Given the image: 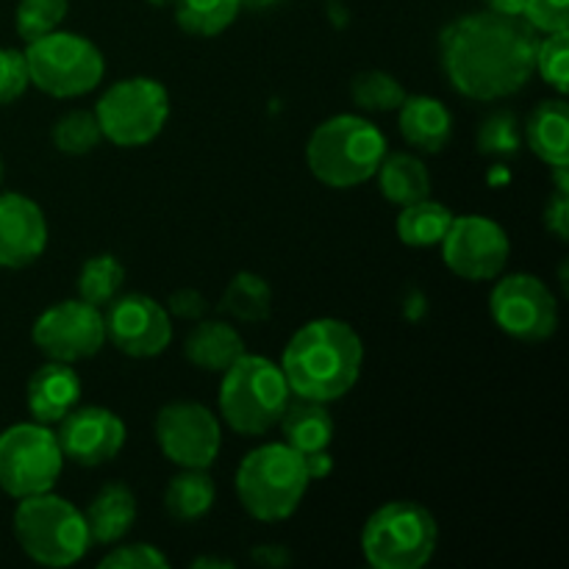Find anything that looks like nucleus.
<instances>
[{
  "mask_svg": "<svg viewBox=\"0 0 569 569\" xmlns=\"http://www.w3.org/2000/svg\"><path fill=\"white\" fill-rule=\"evenodd\" d=\"M537 31L522 14L476 11L445 28V76L470 100L509 98L537 72Z\"/></svg>",
  "mask_w": 569,
  "mask_h": 569,
  "instance_id": "f257e3e1",
  "label": "nucleus"
},
{
  "mask_svg": "<svg viewBox=\"0 0 569 569\" xmlns=\"http://www.w3.org/2000/svg\"><path fill=\"white\" fill-rule=\"evenodd\" d=\"M365 348L348 322L322 317L311 320L289 339L281 370L289 392L298 398L331 403L345 398L361 376Z\"/></svg>",
  "mask_w": 569,
  "mask_h": 569,
  "instance_id": "f03ea898",
  "label": "nucleus"
},
{
  "mask_svg": "<svg viewBox=\"0 0 569 569\" xmlns=\"http://www.w3.org/2000/svg\"><path fill=\"white\" fill-rule=\"evenodd\" d=\"M387 156V139L370 120L339 114L315 128L306 148L311 172L326 187L350 189L370 181Z\"/></svg>",
  "mask_w": 569,
  "mask_h": 569,
  "instance_id": "7ed1b4c3",
  "label": "nucleus"
},
{
  "mask_svg": "<svg viewBox=\"0 0 569 569\" xmlns=\"http://www.w3.org/2000/svg\"><path fill=\"white\" fill-rule=\"evenodd\" d=\"M303 459L287 442L250 450L237 470V495L250 517L261 522L287 520L309 492Z\"/></svg>",
  "mask_w": 569,
  "mask_h": 569,
  "instance_id": "20e7f679",
  "label": "nucleus"
},
{
  "mask_svg": "<svg viewBox=\"0 0 569 569\" xmlns=\"http://www.w3.org/2000/svg\"><path fill=\"white\" fill-rule=\"evenodd\" d=\"M289 395L287 376L276 361L244 353L222 372L220 415L242 437H261L281 422Z\"/></svg>",
  "mask_w": 569,
  "mask_h": 569,
  "instance_id": "39448f33",
  "label": "nucleus"
},
{
  "mask_svg": "<svg viewBox=\"0 0 569 569\" xmlns=\"http://www.w3.org/2000/svg\"><path fill=\"white\" fill-rule=\"evenodd\" d=\"M14 537L28 559L42 567H70L92 545L87 517L59 495L39 492L22 498L14 511Z\"/></svg>",
  "mask_w": 569,
  "mask_h": 569,
  "instance_id": "423d86ee",
  "label": "nucleus"
},
{
  "mask_svg": "<svg viewBox=\"0 0 569 569\" xmlns=\"http://www.w3.org/2000/svg\"><path fill=\"white\" fill-rule=\"evenodd\" d=\"M439 526L426 506L392 500L381 506L361 531V553L376 569H420L431 561Z\"/></svg>",
  "mask_w": 569,
  "mask_h": 569,
  "instance_id": "0eeeda50",
  "label": "nucleus"
},
{
  "mask_svg": "<svg viewBox=\"0 0 569 569\" xmlns=\"http://www.w3.org/2000/svg\"><path fill=\"white\" fill-rule=\"evenodd\" d=\"M28 76L37 89L53 98H78L103 81V53L87 37L50 31L28 42Z\"/></svg>",
  "mask_w": 569,
  "mask_h": 569,
  "instance_id": "6e6552de",
  "label": "nucleus"
},
{
  "mask_svg": "<svg viewBox=\"0 0 569 569\" xmlns=\"http://www.w3.org/2000/svg\"><path fill=\"white\" fill-rule=\"evenodd\" d=\"M100 133L120 148L153 142L170 117V94L153 78H126L94 106Z\"/></svg>",
  "mask_w": 569,
  "mask_h": 569,
  "instance_id": "1a4fd4ad",
  "label": "nucleus"
},
{
  "mask_svg": "<svg viewBox=\"0 0 569 569\" xmlns=\"http://www.w3.org/2000/svg\"><path fill=\"white\" fill-rule=\"evenodd\" d=\"M61 467L64 453L59 439L42 422H20L0 433V489L11 498L50 492Z\"/></svg>",
  "mask_w": 569,
  "mask_h": 569,
  "instance_id": "9d476101",
  "label": "nucleus"
},
{
  "mask_svg": "<svg viewBox=\"0 0 569 569\" xmlns=\"http://www.w3.org/2000/svg\"><path fill=\"white\" fill-rule=\"evenodd\" d=\"M489 309L500 331L520 342H542L559 326V306L548 283L528 272L506 276L489 295Z\"/></svg>",
  "mask_w": 569,
  "mask_h": 569,
  "instance_id": "9b49d317",
  "label": "nucleus"
},
{
  "mask_svg": "<svg viewBox=\"0 0 569 569\" xmlns=\"http://www.w3.org/2000/svg\"><path fill=\"white\" fill-rule=\"evenodd\" d=\"M156 439L161 453L183 470H209L222 448L217 417L206 406L189 400H178L159 411Z\"/></svg>",
  "mask_w": 569,
  "mask_h": 569,
  "instance_id": "f8f14e48",
  "label": "nucleus"
},
{
  "mask_svg": "<svg viewBox=\"0 0 569 569\" xmlns=\"http://www.w3.org/2000/svg\"><path fill=\"white\" fill-rule=\"evenodd\" d=\"M31 337L50 361L72 365V361L92 359L103 348L106 322L98 306L81 298L64 300L37 317Z\"/></svg>",
  "mask_w": 569,
  "mask_h": 569,
  "instance_id": "ddd939ff",
  "label": "nucleus"
},
{
  "mask_svg": "<svg viewBox=\"0 0 569 569\" xmlns=\"http://www.w3.org/2000/svg\"><path fill=\"white\" fill-rule=\"evenodd\" d=\"M439 244L445 264L465 281H492L509 264V233L489 217H456Z\"/></svg>",
  "mask_w": 569,
  "mask_h": 569,
  "instance_id": "4468645a",
  "label": "nucleus"
},
{
  "mask_svg": "<svg viewBox=\"0 0 569 569\" xmlns=\"http://www.w3.org/2000/svg\"><path fill=\"white\" fill-rule=\"evenodd\" d=\"M106 339L114 342L120 353L133 359H153L164 353L172 342L170 311L148 295H117L106 306Z\"/></svg>",
  "mask_w": 569,
  "mask_h": 569,
  "instance_id": "2eb2a0df",
  "label": "nucleus"
},
{
  "mask_svg": "<svg viewBox=\"0 0 569 569\" xmlns=\"http://www.w3.org/2000/svg\"><path fill=\"white\" fill-rule=\"evenodd\" d=\"M56 439L64 459L81 467H100L122 450L126 426L114 411L100 406H76L59 420Z\"/></svg>",
  "mask_w": 569,
  "mask_h": 569,
  "instance_id": "dca6fc26",
  "label": "nucleus"
},
{
  "mask_svg": "<svg viewBox=\"0 0 569 569\" xmlns=\"http://www.w3.org/2000/svg\"><path fill=\"white\" fill-rule=\"evenodd\" d=\"M48 244L42 209L20 192L0 194V267L20 270L33 264Z\"/></svg>",
  "mask_w": 569,
  "mask_h": 569,
  "instance_id": "f3484780",
  "label": "nucleus"
},
{
  "mask_svg": "<svg viewBox=\"0 0 569 569\" xmlns=\"http://www.w3.org/2000/svg\"><path fill=\"white\" fill-rule=\"evenodd\" d=\"M81 400V378L64 361H48L28 381V411L33 420L50 426L59 422Z\"/></svg>",
  "mask_w": 569,
  "mask_h": 569,
  "instance_id": "a211bd4d",
  "label": "nucleus"
},
{
  "mask_svg": "<svg viewBox=\"0 0 569 569\" xmlns=\"http://www.w3.org/2000/svg\"><path fill=\"white\" fill-rule=\"evenodd\" d=\"M400 133L411 148L422 150V153H439L448 148L450 137H453V117H450L448 106L428 94H415L400 103Z\"/></svg>",
  "mask_w": 569,
  "mask_h": 569,
  "instance_id": "6ab92c4d",
  "label": "nucleus"
},
{
  "mask_svg": "<svg viewBox=\"0 0 569 569\" xmlns=\"http://www.w3.org/2000/svg\"><path fill=\"white\" fill-rule=\"evenodd\" d=\"M83 517L94 545H117L137 520V498L126 483H106Z\"/></svg>",
  "mask_w": 569,
  "mask_h": 569,
  "instance_id": "aec40b11",
  "label": "nucleus"
},
{
  "mask_svg": "<svg viewBox=\"0 0 569 569\" xmlns=\"http://www.w3.org/2000/svg\"><path fill=\"white\" fill-rule=\"evenodd\" d=\"M183 356L206 372H226L244 356V342L233 326L222 320H203L192 328L183 345Z\"/></svg>",
  "mask_w": 569,
  "mask_h": 569,
  "instance_id": "412c9836",
  "label": "nucleus"
},
{
  "mask_svg": "<svg viewBox=\"0 0 569 569\" xmlns=\"http://www.w3.org/2000/svg\"><path fill=\"white\" fill-rule=\"evenodd\" d=\"M528 148L550 167L569 164V109L561 98L545 100L526 122Z\"/></svg>",
  "mask_w": 569,
  "mask_h": 569,
  "instance_id": "4be33fe9",
  "label": "nucleus"
},
{
  "mask_svg": "<svg viewBox=\"0 0 569 569\" xmlns=\"http://www.w3.org/2000/svg\"><path fill=\"white\" fill-rule=\"evenodd\" d=\"M281 433L283 442L292 450L303 453H315V450H328L333 439V420L328 415L326 403H317V400H289L287 409L281 417Z\"/></svg>",
  "mask_w": 569,
  "mask_h": 569,
  "instance_id": "5701e85b",
  "label": "nucleus"
},
{
  "mask_svg": "<svg viewBox=\"0 0 569 569\" xmlns=\"http://www.w3.org/2000/svg\"><path fill=\"white\" fill-rule=\"evenodd\" d=\"M378 183L389 203L409 206L417 200L431 198V176H428L426 164L411 153H392L383 156L381 167H378Z\"/></svg>",
  "mask_w": 569,
  "mask_h": 569,
  "instance_id": "b1692460",
  "label": "nucleus"
},
{
  "mask_svg": "<svg viewBox=\"0 0 569 569\" xmlns=\"http://www.w3.org/2000/svg\"><path fill=\"white\" fill-rule=\"evenodd\" d=\"M456 214L442 203H433L431 198L417 200L403 206L398 217V237L411 248H431L445 239V233L453 226Z\"/></svg>",
  "mask_w": 569,
  "mask_h": 569,
  "instance_id": "393cba45",
  "label": "nucleus"
},
{
  "mask_svg": "<svg viewBox=\"0 0 569 569\" xmlns=\"http://www.w3.org/2000/svg\"><path fill=\"white\" fill-rule=\"evenodd\" d=\"M220 311L233 317L237 322H248V326H259V322L270 320L272 311V289L256 272H237L228 283L226 295H222Z\"/></svg>",
  "mask_w": 569,
  "mask_h": 569,
  "instance_id": "a878e982",
  "label": "nucleus"
},
{
  "mask_svg": "<svg viewBox=\"0 0 569 569\" xmlns=\"http://www.w3.org/2000/svg\"><path fill=\"white\" fill-rule=\"evenodd\" d=\"M214 506V483L206 470H183L170 481L164 492V509L172 520L194 522Z\"/></svg>",
  "mask_w": 569,
  "mask_h": 569,
  "instance_id": "bb28decb",
  "label": "nucleus"
},
{
  "mask_svg": "<svg viewBox=\"0 0 569 569\" xmlns=\"http://www.w3.org/2000/svg\"><path fill=\"white\" fill-rule=\"evenodd\" d=\"M242 0H176V20L192 37H217L237 20Z\"/></svg>",
  "mask_w": 569,
  "mask_h": 569,
  "instance_id": "cd10ccee",
  "label": "nucleus"
},
{
  "mask_svg": "<svg viewBox=\"0 0 569 569\" xmlns=\"http://www.w3.org/2000/svg\"><path fill=\"white\" fill-rule=\"evenodd\" d=\"M122 281H126V267L114 256H92V259L83 261L81 272H78V295L87 303L103 309L120 295Z\"/></svg>",
  "mask_w": 569,
  "mask_h": 569,
  "instance_id": "c85d7f7f",
  "label": "nucleus"
},
{
  "mask_svg": "<svg viewBox=\"0 0 569 569\" xmlns=\"http://www.w3.org/2000/svg\"><path fill=\"white\" fill-rule=\"evenodd\" d=\"M353 103L365 111H395L406 100L403 83L381 70L359 72L350 83Z\"/></svg>",
  "mask_w": 569,
  "mask_h": 569,
  "instance_id": "c756f323",
  "label": "nucleus"
},
{
  "mask_svg": "<svg viewBox=\"0 0 569 569\" xmlns=\"http://www.w3.org/2000/svg\"><path fill=\"white\" fill-rule=\"evenodd\" d=\"M100 139H103V133H100L94 111H70V114L59 117L53 126V144L67 156L89 153V150L98 148Z\"/></svg>",
  "mask_w": 569,
  "mask_h": 569,
  "instance_id": "7c9ffc66",
  "label": "nucleus"
},
{
  "mask_svg": "<svg viewBox=\"0 0 569 569\" xmlns=\"http://www.w3.org/2000/svg\"><path fill=\"white\" fill-rule=\"evenodd\" d=\"M533 70L550 83L559 94L569 89V31L548 33V39L537 44V61Z\"/></svg>",
  "mask_w": 569,
  "mask_h": 569,
  "instance_id": "2f4dec72",
  "label": "nucleus"
},
{
  "mask_svg": "<svg viewBox=\"0 0 569 569\" xmlns=\"http://www.w3.org/2000/svg\"><path fill=\"white\" fill-rule=\"evenodd\" d=\"M67 14V0H20L17 6V33L26 42L56 31Z\"/></svg>",
  "mask_w": 569,
  "mask_h": 569,
  "instance_id": "473e14b6",
  "label": "nucleus"
},
{
  "mask_svg": "<svg viewBox=\"0 0 569 569\" xmlns=\"http://www.w3.org/2000/svg\"><path fill=\"white\" fill-rule=\"evenodd\" d=\"M522 142V128L511 111H495L478 128V150L487 156H515Z\"/></svg>",
  "mask_w": 569,
  "mask_h": 569,
  "instance_id": "72a5a7b5",
  "label": "nucleus"
},
{
  "mask_svg": "<svg viewBox=\"0 0 569 569\" xmlns=\"http://www.w3.org/2000/svg\"><path fill=\"white\" fill-rule=\"evenodd\" d=\"M31 83L26 53L11 48H0V106L14 103Z\"/></svg>",
  "mask_w": 569,
  "mask_h": 569,
  "instance_id": "f704fd0d",
  "label": "nucleus"
},
{
  "mask_svg": "<svg viewBox=\"0 0 569 569\" xmlns=\"http://www.w3.org/2000/svg\"><path fill=\"white\" fill-rule=\"evenodd\" d=\"M167 565V556L153 545H122L100 559L103 569H161Z\"/></svg>",
  "mask_w": 569,
  "mask_h": 569,
  "instance_id": "c9c22d12",
  "label": "nucleus"
},
{
  "mask_svg": "<svg viewBox=\"0 0 569 569\" xmlns=\"http://www.w3.org/2000/svg\"><path fill=\"white\" fill-rule=\"evenodd\" d=\"M522 17L533 31H569V0H526Z\"/></svg>",
  "mask_w": 569,
  "mask_h": 569,
  "instance_id": "e433bc0d",
  "label": "nucleus"
},
{
  "mask_svg": "<svg viewBox=\"0 0 569 569\" xmlns=\"http://www.w3.org/2000/svg\"><path fill=\"white\" fill-rule=\"evenodd\" d=\"M167 311H172L181 320H203V315L209 311L203 295L198 289H176V292L167 298Z\"/></svg>",
  "mask_w": 569,
  "mask_h": 569,
  "instance_id": "4c0bfd02",
  "label": "nucleus"
},
{
  "mask_svg": "<svg viewBox=\"0 0 569 569\" xmlns=\"http://www.w3.org/2000/svg\"><path fill=\"white\" fill-rule=\"evenodd\" d=\"M545 226L548 231H553L561 242L569 239V192H559L556 189L553 198L548 200V209H545Z\"/></svg>",
  "mask_w": 569,
  "mask_h": 569,
  "instance_id": "58836bf2",
  "label": "nucleus"
},
{
  "mask_svg": "<svg viewBox=\"0 0 569 569\" xmlns=\"http://www.w3.org/2000/svg\"><path fill=\"white\" fill-rule=\"evenodd\" d=\"M300 459H303V467H306V476H309V481H322L326 476H331L333 459H331V453H328V450L303 453Z\"/></svg>",
  "mask_w": 569,
  "mask_h": 569,
  "instance_id": "ea45409f",
  "label": "nucleus"
},
{
  "mask_svg": "<svg viewBox=\"0 0 569 569\" xmlns=\"http://www.w3.org/2000/svg\"><path fill=\"white\" fill-rule=\"evenodd\" d=\"M253 561H259L261 567H287L292 559H289L287 548H281V545H261V548L253 550Z\"/></svg>",
  "mask_w": 569,
  "mask_h": 569,
  "instance_id": "a19ab883",
  "label": "nucleus"
},
{
  "mask_svg": "<svg viewBox=\"0 0 569 569\" xmlns=\"http://www.w3.org/2000/svg\"><path fill=\"white\" fill-rule=\"evenodd\" d=\"M487 6L500 14H522L526 9V0H487Z\"/></svg>",
  "mask_w": 569,
  "mask_h": 569,
  "instance_id": "79ce46f5",
  "label": "nucleus"
},
{
  "mask_svg": "<svg viewBox=\"0 0 569 569\" xmlns=\"http://www.w3.org/2000/svg\"><path fill=\"white\" fill-rule=\"evenodd\" d=\"M192 567H226V569H231V561L211 559V556H206V559H194Z\"/></svg>",
  "mask_w": 569,
  "mask_h": 569,
  "instance_id": "37998d69",
  "label": "nucleus"
},
{
  "mask_svg": "<svg viewBox=\"0 0 569 569\" xmlns=\"http://www.w3.org/2000/svg\"><path fill=\"white\" fill-rule=\"evenodd\" d=\"M272 3H278V0H242V6H248V9H267Z\"/></svg>",
  "mask_w": 569,
  "mask_h": 569,
  "instance_id": "c03bdc74",
  "label": "nucleus"
},
{
  "mask_svg": "<svg viewBox=\"0 0 569 569\" xmlns=\"http://www.w3.org/2000/svg\"><path fill=\"white\" fill-rule=\"evenodd\" d=\"M148 3H153V6H167V3H176V0H148Z\"/></svg>",
  "mask_w": 569,
  "mask_h": 569,
  "instance_id": "a18cd8bd",
  "label": "nucleus"
},
{
  "mask_svg": "<svg viewBox=\"0 0 569 569\" xmlns=\"http://www.w3.org/2000/svg\"><path fill=\"white\" fill-rule=\"evenodd\" d=\"M0 181H3V161H0Z\"/></svg>",
  "mask_w": 569,
  "mask_h": 569,
  "instance_id": "49530a36",
  "label": "nucleus"
}]
</instances>
